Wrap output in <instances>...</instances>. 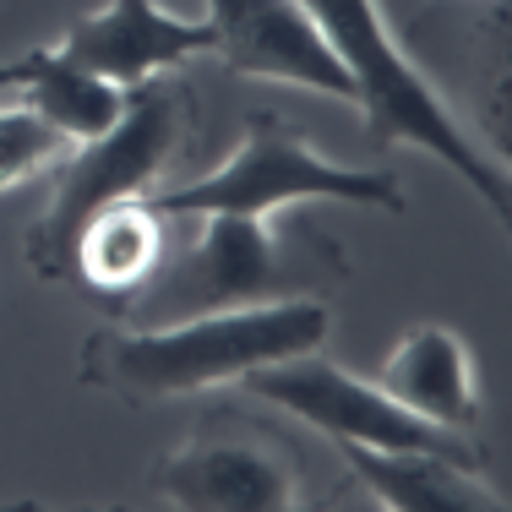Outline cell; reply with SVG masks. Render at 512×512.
I'll return each mask as SVG.
<instances>
[{
	"label": "cell",
	"instance_id": "2",
	"mask_svg": "<svg viewBox=\"0 0 512 512\" xmlns=\"http://www.w3.org/2000/svg\"><path fill=\"white\" fill-rule=\"evenodd\" d=\"M300 6L333 44L349 93L365 109V126L382 142H404V148L442 158L458 180H469L474 197L491 202L496 218H507V169L480 148V137L463 131V120L436 93V82L393 44L382 6L376 0H300Z\"/></svg>",
	"mask_w": 512,
	"mask_h": 512
},
{
	"label": "cell",
	"instance_id": "9",
	"mask_svg": "<svg viewBox=\"0 0 512 512\" xmlns=\"http://www.w3.org/2000/svg\"><path fill=\"white\" fill-rule=\"evenodd\" d=\"M158 496L191 512H289L300 480L262 436H191L158 463Z\"/></svg>",
	"mask_w": 512,
	"mask_h": 512
},
{
	"label": "cell",
	"instance_id": "4",
	"mask_svg": "<svg viewBox=\"0 0 512 512\" xmlns=\"http://www.w3.org/2000/svg\"><path fill=\"white\" fill-rule=\"evenodd\" d=\"M333 273L338 267H322L311 246L278 240L262 218L202 213L197 240L186 251H164L158 273L126 300V311L137 327H153V322H180V316L316 295L322 278Z\"/></svg>",
	"mask_w": 512,
	"mask_h": 512
},
{
	"label": "cell",
	"instance_id": "13",
	"mask_svg": "<svg viewBox=\"0 0 512 512\" xmlns=\"http://www.w3.org/2000/svg\"><path fill=\"white\" fill-rule=\"evenodd\" d=\"M6 93H17L33 109H44L71 142L104 137L120 120V109H126V93L109 88L99 77H88L82 66H71L60 50H28L22 60L0 66V99Z\"/></svg>",
	"mask_w": 512,
	"mask_h": 512
},
{
	"label": "cell",
	"instance_id": "12",
	"mask_svg": "<svg viewBox=\"0 0 512 512\" xmlns=\"http://www.w3.org/2000/svg\"><path fill=\"white\" fill-rule=\"evenodd\" d=\"M360 474V485L393 512H502L507 502L485 491L480 469L436 453H382L360 442H333Z\"/></svg>",
	"mask_w": 512,
	"mask_h": 512
},
{
	"label": "cell",
	"instance_id": "3",
	"mask_svg": "<svg viewBox=\"0 0 512 512\" xmlns=\"http://www.w3.org/2000/svg\"><path fill=\"white\" fill-rule=\"evenodd\" d=\"M186 88L153 77L126 93L120 120L93 142H77L60 164L50 169L55 186L44 202L39 224L28 235V262L39 278H66L71 240L99 207L126 202V197H153L158 175L169 169L180 137H186Z\"/></svg>",
	"mask_w": 512,
	"mask_h": 512
},
{
	"label": "cell",
	"instance_id": "8",
	"mask_svg": "<svg viewBox=\"0 0 512 512\" xmlns=\"http://www.w3.org/2000/svg\"><path fill=\"white\" fill-rule=\"evenodd\" d=\"M71 66L109 88L131 93L142 82L164 77L169 66L213 50V22L207 17H175L158 0H109L104 11L71 22L66 39L55 44Z\"/></svg>",
	"mask_w": 512,
	"mask_h": 512
},
{
	"label": "cell",
	"instance_id": "11",
	"mask_svg": "<svg viewBox=\"0 0 512 512\" xmlns=\"http://www.w3.org/2000/svg\"><path fill=\"white\" fill-rule=\"evenodd\" d=\"M164 224L169 218L158 213L148 197L109 202L77 229L66 273L77 267V278L88 289H99L109 300H131L158 273V262H164V251H169Z\"/></svg>",
	"mask_w": 512,
	"mask_h": 512
},
{
	"label": "cell",
	"instance_id": "5",
	"mask_svg": "<svg viewBox=\"0 0 512 512\" xmlns=\"http://www.w3.org/2000/svg\"><path fill=\"white\" fill-rule=\"evenodd\" d=\"M148 202L164 218H202V213L273 218L289 202H360V207L404 213V191L387 169L333 164V158L306 148L278 115H251L235 158H224L218 169L186 180V186L153 191Z\"/></svg>",
	"mask_w": 512,
	"mask_h": 512
},
{
	"label": "cell",
	"instance_id": "14",
	"mask_svg": "<svg viewBox=\"0 0 512 512\" xmlns=\"http://www.w3.org/2000/svg\"><path fill=\"white\" fill-rule=\"evenodd\" d=\"M77 142L55 126L44 109H33L28 99L6 93L0 99V191L28 186L33 175H50Z\"/></svg>",
	"mask_w": 512,
	"mask_h": 512
},
{
	"label": "cell",
	"instance_id": "10",
	"mask_svg": "<svg viewBox=\"0 0 512 512\" xmlns=\"http://www.w3.org/2000/svg\"><path fill=\"white\" fill-rule=\"evenodd\" d=\"M387 398H398L409 414L436 420L447 431H474L480 420V393H474V365L469 349L453 327H414L398 338L387 355L382 376H376Z\"/></svg>",
	"mask_w": 512,
	"mask_h": 512
},
{
	"label": "cell",
	"instance_id": "1",
	"mask_svg": "<svg viewBox=\"0 0 512 512\" xmlns=\"http://www.w3.org/2000/svg\"><path fill=\"white\" fill-rule=\"evenodd\" d=\"M327 327H333V311L316 295L180 316V322L153 327H109L82 344V382L104 387L126 404L186 398L240 382L262 365L311 355V349H322Z\"/></svg>",
	"mask_w": 512,
	"mask_h": 512
},
{
	"label": "cell",
	"instance_id": "7",
	"mask_svg": "<svg viewBox=\"0 0 512 512\" xmlns=\"http://www.w3.org/2000/svg\"><path fill=\"white\" fill-rule=\"evenodd\" d=\"M202 17L213 22V55L229 71L355 104L333 44L300 0H207Z\"/></svg>",
	"mask_w": 512,
	"mask_h": 512
},
{
	"label": "cell",
	"instance_id": "6",
	"mask_svg": "<svg viewBox=\"0 0 512 512\" xmlns=\"http://www.w3.org/2000/svg\"><path fill=\"white\" fill-rule=\"evenodd\" d=\"M240 382H246L251 398L289 409L295 420H306L311 431L333 436V442H360V447H382V453H436L485 474V458L469 447V431H447L436 420L409 414L376 382H360L344 365L322 360V349L262 365V371L240 376Z\"/></svg>",
	"mask_w": 512,
	"mask_h": 512
}]
</instances>
